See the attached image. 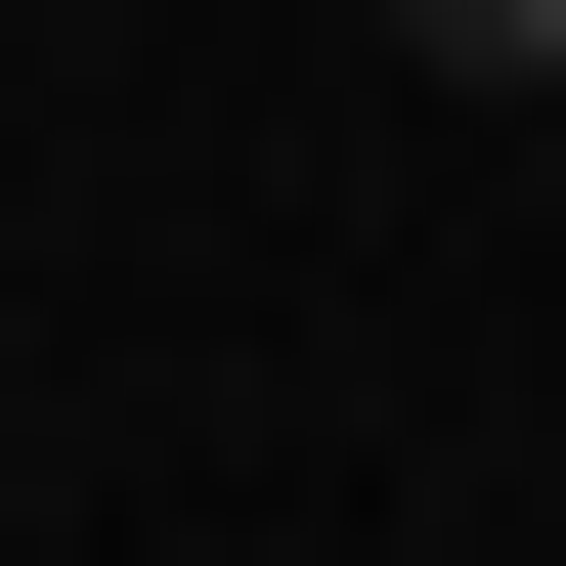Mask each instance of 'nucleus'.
<instances>
[{"instance_id": "nucleus-1", "label": "nucleus", "mask_w": 566, "mask_h": 566, "mask_svg": "<svg viewBox=\"0 0 566 566\" xmlns=\"http://www.w3.org/2000/svg\"><path fill=\"white\" fill-rule=\"evenodd\" d=\"M392 87H566V0H392Z\"/></svg>"}]
</instances>
